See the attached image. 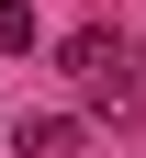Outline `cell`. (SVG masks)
<instances>
[{"mask_svg":"<svg viewBox=\"0 0 146 158\" xmlns=\"http://www.w3.org/2000/svg\"><path fill=\"white\" fill-rule=\"evenodd\" d=\"M34 45V0H0V56H23Z\"/></svg>","mask_w":146,"mask_h":158,"instance_id":"3957f363","label":"cell"},{"mask_svg":"<svg viewBox=\"0 0 146 158\" xmlns=\"http://www.w3.org/2000/svg\"><path fill=\"white\" fill-rule=\"evenodd\" d=\"M68 147H79L68 113H23V158H68Z\"/></svg>","mask_w":146,"mask_h":158,"instance_id":"7a4b0ae2","label":"cell"},{"mask_svg":"<svg viewBox=\"0 0 146 158\" xmlns=\"http://www.w3.org/2000/svg\"><path fill=\"white\" fill-rule=\"evenodd\" d=\"M112 56H124V45H112V23H90V34H68V68H79V79H112Z\"/></svg>","mask_w":146,"mask_h":158,"instance_id":"6da1fadb","label":"cell"}]
</instances>
